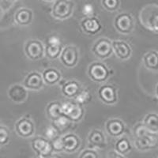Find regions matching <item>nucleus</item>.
Here are the masks:
<instances>
[{"mask_svg": "<svg viewBox=\"0 0 158 158\" xmlns=\"http://www.w3.org/2000/svg\"><path fill=\"white\" fill-rule=\"evenodd\" d=\"M127 128V124L120 118L112 117L108 118L104 123L105 133L109 137L115 139L125 135Z\"/></svg>", "mask_w": 158, "mask_h": 158, "instance_id": "ddd939ff", "label": "nucleus"}, {"mask_svg": "<svg viewBox=\"0 0 158 158\" xmlns=\"http://www.w3.org/2000/svg\"><path fill=\"white\" fill-rule=\"evenodd\" d=\"M7 1H9V2H18V0H7Z\"/></svg>", "mask_w": 158, "mask_h": 158, "instance_id": "79ce46f5", "label": "nucleus"}, {"mask_svg": "<svg viewBox=\"0 0 158 158\" xmlns=\"http://www.w3.org/2000/svg\"><path fill=\"white\" fill-rule=\"evenodd\" d=\"M103 9L110 13L116 12L121 6V0H101Z\"/></svg>", "mask_w": 158, "mask_h": 158, "instance_id": "c85d7f7f", "label": "nucleus"}, {"mask_svg": "<svg viewBox=\"0 0 158 158\" xmlns=\"http://www.w3.org/2000/svg\"><path fill=\"white\" fill-rule=\"evenodd\" d=\"M90 51L100 61L106 60L113 55L112 40L105 36L99 37L92 44Z\"/></svg>", "mask_w": 158, "mask_h": 158, "instance_id": "0eeeda50", "label": "nucleus"}, {"mask_svg": "<svg viewBox=\"0 0 158 158\" xmlns=\"http://www.w3.org/2000/svg\"><path fill=\"white\" fill-rule=\"evenodd\" d=\"M45 57L49 60L59 59L64 45L58 35L52 34L48 36L44 44Z\"/></svg>", "mask_w": 158, "mask_h": 158, "instance_id": "f8f14e48", "label": "nucleus"}, {"mask_svg": "<svg viewBox=\"0 0 158 158\" xmlns=\"http://www.w3.org/2000/svg\"><path fill=\"white\" fill-rule=\"evenodd\" d=\"M82 13L85 17H90L94 16V6L90 3L85 4L82 8Z\"/></svg>", "mask_w": 158, "mask_h": 158, "instance_id": "c9c22d12", "label": "nucleus"}, {"mask_svg": "<svg viewBox=\"0 0 158 158\" xmlns=\"http://www.w3.org/2000/svg\"><path fill=\"white\" fill-rule=\"evenodd\" d=\"M29 90L22 83L12 84L7 89V97L10 101L17 104L25 103L29 98Z\"/></svg>", "mask_w": 158, "mask_h": 158, "instance_id": "6ab92c4d", "label": "nucleus"}, {"mask_svg": "<svg viewBox=\"0 0 158 158\" xmlns=\"http://www.w3.org/2000/svg\"><path fill=\"white\" fill-rule=\"evenodd\" d=\"M155 95L158 98V84L156 85V88H155Z\"/></svg>", "mask_w": 158, "mask_h": 158, "instance_id": "ea45409f", "label": "nucleus"}, {"mask_svg": "<svg viewBox=\"0 0 158 158\" xmlns=\"http://www.w3.org/2000/svg\"><path fill=\"white\" fill-rule=\"evenodd\" d=\"M144 126L153 134L158 133V114L148 113L145 115L142 120Z\"/></svg>", "mask_w": 158, "mask_h": 158, "instance_id": "bb28decb", "label": "nucleus"}, {"mask_svg": "<svg viewBox=\"0 0 158 158\" xmlns=\"http://www.w3.org/2000/svg\"><path fill=\"white\" fill-rule=\"evenodd\" d=\"M15 132L22 138H32L36 135V123L29 114L20 117L14 125Z\"/></svg>", "mask_w": 158, "mask_h": 158, "instance_id": "39448f33", "label": "nucleus"}, {"mask_svg": "<svg viewBox=\"0 0 158 158\" xmlns=\"http://www.w3.org/2000/svg\"><path fill=\"white\" fill-rule=\"evenodd\" d=\"M30 146L36 158H48L54 153L51 142L44 136L35 135L31 139Z\"/></svg>", "mask_w": 158, "mask_h": 158, "instance_id": "9b49d317", "label": "nucleus"}, {"mask_svg": "<svg viewBox=\"0 0 158 158\" xmlns=\"http://www.w3.org/2000/svg\"><path fill=\"white\" fill-rule=\"evenodd\" d=\"M59 84L62 95L70 100H74L83 87L82 84L76 79H67Z\"/></svg>", "mask_w": 158, "mask_h": 158, "instance_id": "aec40b11", "label": "nucleus"}, {"mask_svg": "<svg viewBox=\"0 0 158 158\" xmlns=\"http://www.w3.org/2000/svg\"><path fill=\"white\" fill-rule=\"evenodd\" d=\"M133 149V144L129 137L126 135L116 138L114 144V150L123 156L129 154Z\"/></svg>", "mask_w": 158, "mask_h": 158, "instance_id": "b1692460", "label": "nucleus"}, {"mask_svg": "<svg viewBox=\"0 0 158 158\" xmlns=\"http://www.w3.org/2000/svg\"><path fill=\"white\" fill-rule=\"evenodd\" d=\"M150 133L145 126L142 122H138L134 125L132 128V134H133L134 138H140V137L144 136V135H147Z\"/></svg>", "mask_w": 158, "mask_h": 158, "instance_id": "2f4dec72", "label": "nucleus"}, {"mask_svg": "<svg viewBox=\"0 0 158 158\" xmlns=\"http://www.w3.org/2000/svg\"><path fill=\"white\" fill-rule=\"evenodd\" d=\"M22 84L29 91H40L44 87L41 73L38 70H31L24 77Z\"/></svg>", "mask_w": 158, "mask_h": 158, "instance_id": "dca6fc26", "label": "nucleus"}, {"mask_svg": "<svg viewBox=\"0 0 158 158\" xmlns=\"http://www.w3.org/2000/svg\"><path fill=\"white\" fill-rule=\"evenodd\" d=\"M40 73L44 85H47L48 86H54L59 85L63 79L61 71L56 67H48L44 69Z\"/></svg>", "mask_w": 158, "mask_h": 158, "instance_id": "5701e85b", "label": "nucleus"}, {"mask_svg": "<svg viewBox=\"0 0 158 158\" xmlns=\"http://www.w3.org/2000/svg\"><path fill=\"white\" fill-rule=\"evenodd\" d=\"M113 54L119 61H127L132 56L133 50L131 44L123 40H112Z\"/></svg>", "mask_w": 158, "mask_h": 158, "instance_id": "a211bd4d", "label": "nucleus"}, {"mask_svg": "<svg viewBox=\"0 0 158 158\" xmlns=\"http://www.w3.org/2000/svg\"><path fill=\"white\" fill-rule=\"evenodd\" d=\"M115 30L121 35H130L135 29V20L132 14L127 11L117 14L113 20Z\"/></svg>", "mask_w": 158, "mask_h": 158, "instance_id": "20e7f679", "label": "nucleus"}, {"mask_svg": "<svg viewBox=\"0 0 158 158\" xmlns=\"http://www.w3.org/2000/svg\"><path fill=\"white\" fill-rule=\"evenodd\" d=\"M44 2H54L56 0H42Z\"/></svg>", "mask_w": 158, "mask_h": 158, "instance_id": "a19ab883", "label": "nucleus"}, {"mask_svg": "<svg viewBox=\"0 0 158 158\" xmlns=\"http://www.w3.org/2000/svg\"><path fill=\"white\" fill-rule=\"evenodd\" d=\"M52 123H53L52 124H53L60 132L63 131H65V130H67V128L70 127V124L72 123L68 118H67V116H65L64 115H60L59 118L55 119L54 121H52Z\"/></svg>", "mask_w": 158, "mask_h": 158, "instance_id": "7c9ffc66", "label": "nucleus"}, {"mask_svg": "<svg viewBox=\"0 0 158 158\" xmlns=\"http://www.w3.org/2000/svg\"><path fill=\"white\" fill-rule=\"evenodd\" d=\"M92 100H93V96H92L90 90L87 87L83 86L81 91L79 92V94L73 101L85 107V105L89 104Z\"/></svg>", "mask_w": 158, "mask_h": 158, "instance_id": "cd10ccee", "label": "nucleus"}, {"mask_svg": "<svg viewBox=\"0 0 158 158\" xmlns=\"http://www.w3.org/2000/svg\"><path fill=\"white\" fill-rule=\"evenodd\" d=\"M2 0H0V2H2Z\"/></svg>", "mask_w": 158, "mask_h": 158, "instance_id": "37998d69", "label": "nucleus"}, {"mask_svg": "<svg viewBox=\"0 0 158 158\" xmlns=\"http://www.w3.org/2000/svg\"><path fill=\"white\" fill-rule=\"evenodd\" d=\"M3 15H4V12H3V10L2 8L0 7V22L2 21V18H3Z\"/></svg>", "mask_w": 158, "mask_h": 158, "instance_id": "58836bf2", "label": "nucleus"}, {"mask_svg": "<svg viewBox=\"0 0 158 158\" xmlns=\"http://www.w3.org/2000/svg\"><path fill=\"white\" fill-rule=\"evenodd\" d=\"M48 158H62V156H59V154H57V153H53L51 156H49Z\"/></svg>", "mask_w": 158, "mask_h": 158, "instance_id": "4c0bfd02", "label": "nucleus"}, {"mask_svg": "<svg viewBox=\"0 0 158 158\" xmlns=\"http://www.w3.org/2000/svg\"><path fill=\"white\" fill-rule=\"evenodd\" d=\"M63 145V153L73 154L77 153L81 146V138L74 132H67L61 135Z\"/></svg>", "mask_w": 158, "mask_h": 158, "instance_id": "f3484780", "label": "nucleus"}, {"mask_svg": "<svg viewBox=\"0 0 158 158\" xmlns=\"http://www.w3.org/2000/svg\"><path fill=\"white\" fill-rule=\"evenodd\" d=\"M11 139V133L8 127L0 124V147L7 146Z\"/></svg>", "mask_w": 158, "mask_h": 158, "instance_id": "c756f323", "label": "nucleus"}, {"mask_svg": "<svg viewBox=\"0 0 158 158\" xmlns=\"http://www.w3.org/2000/svg\"><path fill=\"white\" fill-rule=\"evenodd\" d=\"M23 51L29 60L39 61L45 56L44 43L36 38H29L24 44Z\"/></svg>", "mask_w": 158, "mask_h": 158, "instance_id": "6e6552de", "label": "nucleus"}, {"mask_svg": "<svg viewBox=\"0 0 158 158\" xmlns=\"http://www.w3.org/2000/svg\"><path fill=\"white\" fill-rule=\"evenodd\" d=\"M97 97L102 104L113 106L118 102V89L111 83H104L97 89Z\"/></svg>", "mask_w": 158, "mask_h": 158, "instance_id": "9d476101", "label": "nucleus"}, {"mask_svg": "<svg viewBox=\"0 0 158 158\" xmlns=\"http://www.w3.org/2000/svg\"><path fill=\"white\" fill-rule=\"evenodd\" d=\"M34 19V13L32 9L22 6L17 10L14 15V22L20 27H28L32 25Z\"/></svg>", "mask_w": 158, "mask_h": 158, "instance_id": "4be33fe9", "label": "nucleus"}, {"mask_svg": "<svg viewBox=\"0 0 158 158\" xmlns=\"http://www.w3.org/2000/svg\"><path fill=\"white\" fill-rule=\"evenodd\" d=\"M50 142L51 145H52L53 153H57V154L63 153V142H62L61 135L57 137V138H56L55 139H53V140L50 141Z\"/></svg>", "mask_w": 158, "mask_h": 158, "instance_id": "f704fd0d", "label": "nucleus"}, {"mask_svg": "<svg viewBox=\"0 0 158 158\" xmlns=\"http://www.w3.org/2000/svg\"><path fill=\"white\" fill-rule=\"evenodd\" d=\"M61 108V102L59 101H52L48 103L45 107V115L51 121H54L60 115H63Z\"/></svg>", "mask_w": 158, "mask_h": 158, "instance_id": "a878e982", "label": "nucleus"}, {"mask_svg": "<svg viewBox=\"0 0 158 158\" xmlns=\"http://www.w3.org/2000/svg\"><path fill=\"white\" fill-rule=\"evenodd\" d=\"M139 21L145 29L158 33V4L144 6L139 12Z\"/></svg>", "mask_w": 158, "mask_h": 158, "instance_id": "f03ea898", "label": "nucleus"}, {"mask_svg": "<svg viewBox=\"0 0 158 158\" xmlns=\"http://www.w3.org/2000/svg\"><path fill=\"white\" fill-rule=\"evenodd\" d=\"M61 108L63 115L67 116L72 123L81 122L86 112L84 106L77 104L73 100L61 102Z\"/></svg>", "mask_w": 158, "mask_h": 158, "instance_id": "423d86ee", "label": "nucleus"}, {"mask_svg": "<svg viewBox=\"0 0 158 158\" xmlns=\"http://www.w3.org/2000/svg\"><path fill=\"white\" fill-rule=\"evenodd\" d=\"M158 139L156 134L149 133L140 138H134V146L141 152L153 149L157 146Z\"/></svg>", "mask_w": 158, "mask_h": 158, "instance_id": "412c9836", "label": "nucleus"}, {"mask_svg": "<svg viewBox=\"0 0 158 158\" xmlns=\"http://www.w3.org/2000/svg\"><path fill=\"white\" fill-rule=\"evenodd\" d=\"M107 158H126V156L119 154L113 149V150H110L108 152L107 154Z\"/></svg>", "mask_w": 158, "mask_h": 158, "instance_id": "e433bc0d", "label": "nucleus"}, {"mask_svg": "<svg viewBox=\"0 0 158 158\" xmlns=\"http://www.w3.org/2000/svg\"><path fill=\"white\" fill-rule=\"evenodd\" d=\"M77 158H101V155L98 150L87 147L79 153Z\"/></svg>", "mask_w": 158, "mask_h": 158, "instance_id": "72a5a7b5", "label": "nucleus"}, {"mask_svg": "<svg viewBox=\"0 0 158 158\" xmlns=\"http://www.w3.org/2000/svg\"><path fill=\"white\" fill-rule=\"evenodd\" d=\"M86 73L92 81L102 85L108 82V80L113 76L114 70L103 61L97 60L89 64Z\"/></svg>", "mask_w": 158, "mask_h": 158, "instance_id": "f257e3e1", "label": "nucleus"}, {"mask_svg": "<svg viewBox=\"0 0 158 158\" xmlns=\"http://www.w3.org/2000/svg\"><path fill=\"white\" fill-rule=\"evenodd\" d=\"M142 64L147 70L151 71L158 70V52L150 50L144 55L142 59Z\"/></svg>", "mask_w": 158, "mask_h": 158, "instance_id": "393cba45", "label": "nucleus"}, {"mask_svg": "<svg viewBox=\"0 0 158 158\" xmlns=\"http://www.w3.org/2000/svg\"><path fill=\"white\" fill-rule=\"evenodd\" d=\"M80 50L74 44H69L64 45L61 54L59 58V62L63 67L68 69H73L78 65L80 61Z\"/></svg>", "mask_w": 158, "mask_h": 158, "instance_id": "1a4fd4ad", "label": "nucleus"}, {"mask_svg": "<svg viewBox=\"0 0 158 158\" xmlns=\"http://www.w3.org/2000/svg\"><path fill=\"white\" fill-rule=\"evenodd\" d=\"M88 148L96 150H102L108 146V141L104 131L98 128H92L87 135Z\"/></svg>", "mask_w": 158, "mask_h": 158, "instance_id": "4468645a", "label": "nucleus"}, {"mask_svg": "<svg viewBox=\"0 0 158 158\" xmlns=\"http://www.w3.org/2000/svg\"><path fill=\"white\" fill-rule=\"evenodd\" d=\"M79 26L81 32L88 36H95L101 32L103 29L101 20L95 15L84 17L79 22Z\"/></svg>", "mask_w": 158, "mask_h": 158, "instance_id": "2eb2a0df", "label": "nucleus"}, {"mask_svg": "<svg viewBox=\"0 0 158 158\" xmlns=\"http://www.w3.org/2000/svg\"><path fill=\"white\" fill-rule=\"evenodd\" d=\"M61 135V132L56 127L53 125V124H51L49 126H48L46 127L44 131V138H47L48 140L52 141L53 139H55L57 137L60 136Z\"/></svg>", "mask_w": 158, "mask_h": 158, "instance_id": "473e14b6", "label": "nucleus"}, {"mask_svg": "<svg viewBox=\"0 0 158 158\" xmlns=\"http://www.w3.org/2000/svg\"><path fill=\"white\" fill-rule=\"evenodd\" d=\"M75 6L73 0H56L52 2L51 15L57 21H66L73 16Z\"/></svg>", "mask_w": 158, "mask_h": 158, "instance_id": "7ed1b4c3", "label": "nucleus"}]
</instances>
